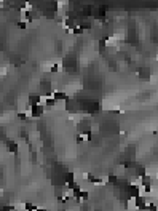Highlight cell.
I'll list each match as a JSON object with an SVG mask.
<instances>
[{
	"mask_svg": "<svg viewBox=\"0 0 158 211\" xmlns=\"http://www.w3.org/2000/svg\"><path fill=\"white\" fill-rule=\"evenodd\" d=\"M24 210H26V211H38V208H37L34 203H26V205H24Z\"/></svg>",
	"mask_w": 158,
	"mask_h": 211,
	"instance_id": "277c9868",
	"label": "cell"
},
{
	"mask_svg": "<svg viewBox=\"0 0 158 211\" xmlns=\"http://www.w3.org/2000/svg\"><path fill=\"white\" fill-rule=\"evenodd\" d=\"M18 27H21V29H24V27H26V23H18Z\"/></svg>",
	"mask_w": 158,
	"mask_h": 211,
	"instance_id": "ba28073f",
	"label": "cell"
},
{
	"mask_svg": "<svg viewBox=\"0 0 158 211\" xmlns=\"http://www.w3.org/2000/svg\"><path fill=\"white\" fill-rule=\"evenodd\" d=\"M6 149H8V152H16L18 150V144L14 143V141H8V143H6Z\"/></svg>",
	"mask_w": 158,
	"mask_h": 211,
	"instance_id": "3957f363",
	"label": "cell"
},
{
	"mask_svg": "<svg viewBox=\"0 0 158 211\" xmlns=\"http://www.w3.org/2000/svg\"><path fill=\"white\" fill-rule=\"evenodd\" d=\"M82 32H83V29H82V27H78V26L73 29V34H82Z\"/></svg>",
	"mask_w": 158,
	"mask_h": 211,
	"instance_id": "8992f818",
	"label": "cell"
},
{
	"mask_svg": "<svg viewBox=\"0 0 158 211\" xmlns=\"http://www.w3.org/2000/svg\"><path fill=\"white\" fill-rule=\"evenodd\" d=\"M58 69H59V66H58V64H54V66H51L50 71H51V72H58Z\"/></svg>",
	"mask_w": 158,
	"mask_h": 211,
	"instance_id": "52a82bcc",
	"label": "cell"
},
{
	"mask_svg": "<svg viewBox=\"0 0 158 211\" xmlns=\"http://www.w3.org/2000/svg\"><path fill=\"white\" fill-rule=\"evenodd\" d=\"M141 77L142 78H149V69H141Z\"/></svg>",
	"mask_w": 158,
	"mask_h": 211,
	"instance_id": "5b68a950",
	"label": "cell"
},
{
	"mask_svg": "<svg viewBox=\"0 0 158 211\" xmlns=\"http://www.w3.org/2000/svg\"><path fill=\"white\" fill-rule=\"evenodd\" d=\"M53 98L56 101H67V94H65L64 91H53Z\"/></svg>",
	"mask_w": 158,
	"mask_h": 211,
	"instance_id": "7a4b0ae2",
	"label": "cell"
},
{
	"mask_svg": "<svg viewBox=\"0 0 158 211\" xmlns=\"http://www.w3.org/2000/svg\"><path fill=\"white\" fill-rule=\"evenodd\" d=\"M29 112H31V115H32V117L38 118V117H42V115H43V112H45V106H43V104L32 106V107L29 109Z\"/></svg>",
	"mask_w": 158,
	"mask_h": 211,
	"instance_id": "6da1fadb",
	"label": "cell"
}]
</instances>
